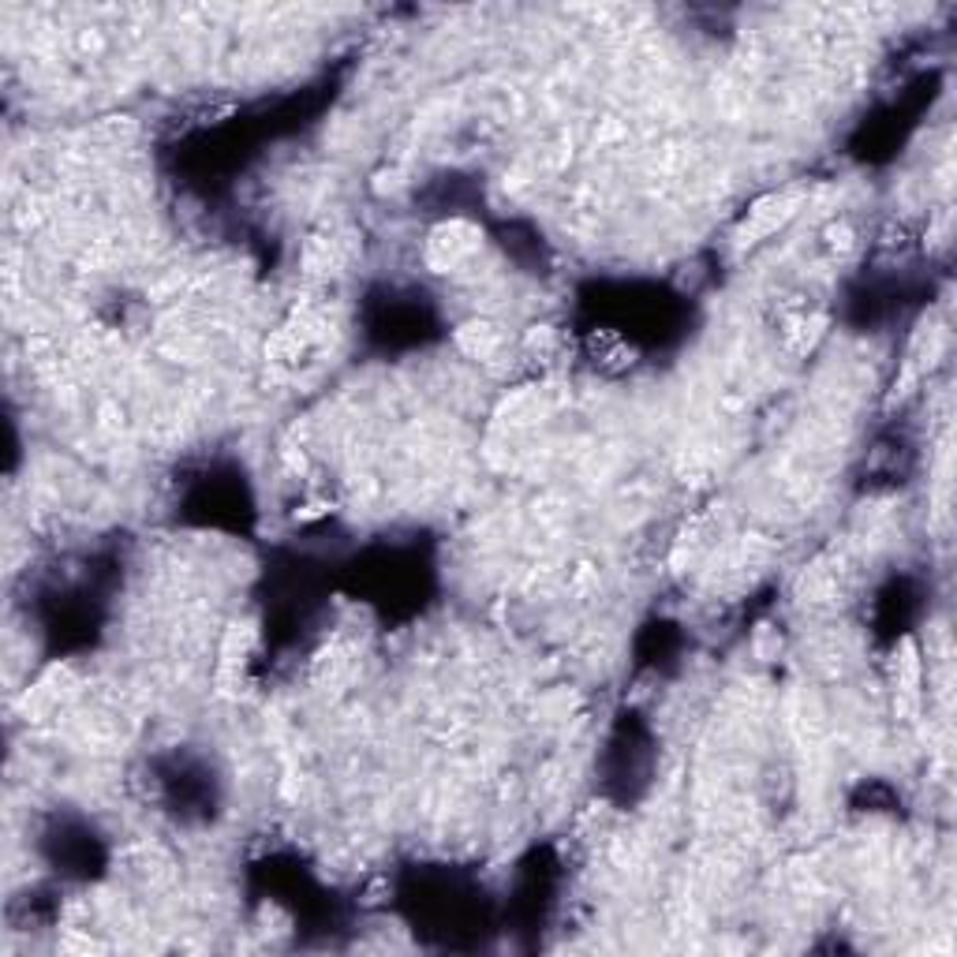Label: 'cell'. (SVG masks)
I'll return each mask as SVG.
<instances>
[{"mask_svg":"<svg viewBox=\"0 0 957 957\" xmlns=\"http://www.w3.org/2000/svg\"><path fill=\"white\" fill-rule=\"evenodd\" d=\"M476 248H479L476 225H468V222L438 225L434 232H430V243H427V262H430V270H438V274H450V270L460 266Z\"/></svg>","mask_w":957,"mask_h":957,"instance_id":"cell-1","label":"cell"},{"mask_svg":"<svg viewBox=\"0 0 957 957\" xmlns=\"http://www.w3.org/2000/svg\"><path fill=\"white\" fill-rule=\"evenodd\" d=\"M793 206H797L793 195H770L767 202H759V206L749 214V222H744V243H756L759 236L775 232V228L793 214Z\"/></svg>","mask_w":957,"mask_h":957,"instance_id":"cell-2","label":"cell"},{"mask_svg":"<svg viewBox=\"0 0 957 957\" xmlns=\"http://www.w3.org/2000/svg\"><path fill=\"white\" fill-rule=\"evenodd\" d=\"M456 340H460V348L468 356L494 359L498 348H502V330H498L494 322H468V326H460V333H456Z\"/></svg>","mask_w":957,"mask_h":957,"instance_id":"cell-3","label":"cell"}]
</instances>
